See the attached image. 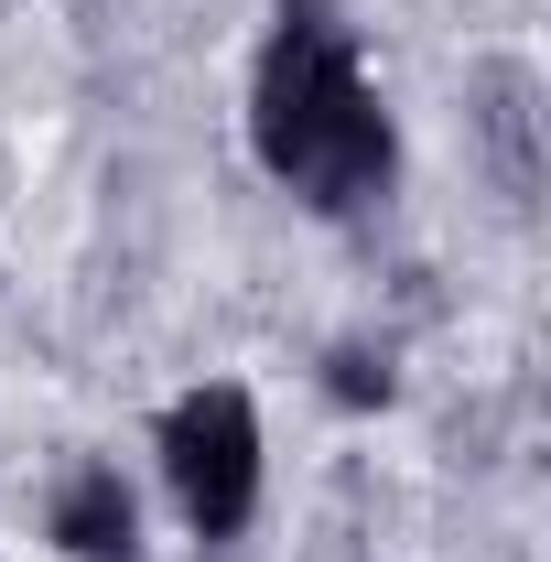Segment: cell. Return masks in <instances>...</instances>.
Returning a JSON list of instances; mask_svg holds the SVG:
<instances>
[{"instance_id": "cell-3", "label": "cell", "mask_w": 551, "mask_h": 562, "mask_svg": "<svg viewBox=\"0 0 551 562\" xmlns=\"http://www.w3.org/2000/svg\"><path fill=\"white\" fill-rule=\"evenodd\" d=\"M44 541L66 562H140V497L120 465H76L66 487L44 497Z\"/></svg>"}, {"instance_id": "cell-2", "label": "cell", "mask_w": 551, "mask_h": 562, "mask_svg": "<svg viewBox=\"0 0 551 562\" xmlns=\"http://www.w3.org/2000/svg\"><path fill=\"white\" fill-rule=\"evenodd\" d=\"M151 454H162V487L184 508V530L227 552L249 519H260V487H271V432H260V401L238 379H195L184 401H162L151 422Z\"/></svg>"}, {"instance_id": "cell-1", "label": "cell", "mask_w": 551, "mask_h": 562, "mask_svg": "<svg viewBox=\"0 0 551 562\" xmlns=\"http://www.w3.org/2000/svg\"><path fill=\"white\" fill-rule=\"evenodd\" d=\"M249 151L303 216H368L401 195V120L336 0H271L249 55Z\"/></svg>"}, {"instance_id": "cell-4", "label": "cell", "mask_w": 551, "mask_h": 562, "mask_svg": "<svg viewBox=\"0 0 551 562\" xmlns=\"http://www.w3.org/2000/svg\"><path fill=\"white\" fill-rule=\"evenodd\" d=\"M476 98H486V140H497V184H508V206H530V184H541V162H530V66H486Z\"/></svg>"}, {"instance_id": "cell-5", "label": "cell", "mask_w": 551, "mask_h": 562, "mask_svg": "<svg viewBox=\"0 0 551 562\" xmlns=\"http://www.w3.org/2000/svg\"><path fill=\"white\" fill-rule=\"evenodd\" d=\"M325 390H336L346 412H390V401H401V368H390V347H368V336H346V347L325 357Z\"/></svg>"}]
</instances>
